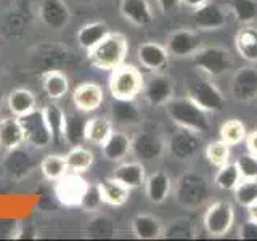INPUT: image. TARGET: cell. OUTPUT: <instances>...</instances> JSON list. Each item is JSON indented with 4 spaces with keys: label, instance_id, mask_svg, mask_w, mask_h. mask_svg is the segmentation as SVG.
I'll return each instance as SVG.
<instances>
[{
    "label": "cell",
    "instance_id": "cell-1",
    "mask_svg": "<svg viewBox=\"0 0 257 241\" xmlns=\"http://www.w3.org/2000/svg\"><path fill=\"white\" fill-rule=\"evenodd\" d=\"M169 119L177 127L188 129L196 134H207L211 131V119L209 112L201 109L196 103H193L187 95L180 98H172L164 104Z\"/></svg>",
    "mask_w": 257,
    "mask_h": 241
},
{
    "label": "cell",
    "instance_id": "cell-2",
    "mask_svg": "<svg viewBox=\"0 0 257 241\" xmlns=\"http://www.w3.org/2000/svg\"><path fill=\"white\" fill-rule=\"evenodd\" d=\"M88 53V61L100 71H112L124 64L128 53V42L120 32H109L100 44H96Z\"/></svg>",
    "mask_w": 257,
    "mask_h": 241
},
{
    "label": "cell",
    "instance_id": "cell-3",
    "mask_svg": "<svg viewBox=\"0 0 257 241\" xmlns=\"http://www.w3.org/2000/svg\"><path fill=\"white\" fill-rule=\"evenodd\" d=\"M175 201L180 207L193 211L209 199V183L204 175L198 172H185L175 185Z\"/></svg>",
    "mask_w": 257,
    "mask_h": 241
},
{
    "label": "cell",
    "instance_id": "cell-4",
    "mask_svg": "<svg viewBox=\"0 0 257 241\" xmlns=\"http://www.w3.org/2000/svg\"><path fill=\"white\" fill-rule=\"evenodd\" d=\"M190 60L198 71L204 72L206 76L220 77L225 76L233 68V58L230 52L223 47H199L190 56Z\"/></svg>",
    "mask_w": 257,
    "mask_h": 241
},
{
    "label": "cell",
    "instance_id": "cell-5",
    "mask_svg": "<svg viewBox=\"0 0 257 241\" xmlns=\"http://www.w3.org/2000/svg\"><path fill=\"white\" fill-rule=\"evenodd\" d=\"M143 76L132 64H120L111 71L108 87L112 100H135L143 88Z\"/></svg>",
    "mask_w": 257,
    "mask_h": 241
},
{
    "label": "cell",
    "instance_id": "cell-6",
    "mask_svg": "<svg viewBox=\"0 0 257 241\" xmlns=\"http://www.w3.org/2000/svg\"><path fill=\"white\" fill-rule=\"evenodd\" d=\"M187 96L207 112H220L225 108V96L211 80L198 79L187 87Z\"/></svg>",
    "mask_w": 257,
    "mask_h": 241
},
{
    "label": "cell",
    "instance_id": "cell-7",
    "mask_svg": "<svg viewBox=\"0 0 257 241\" xmlns=\"http://www.w3.org/2000/svg\"><path fill=\"white\" fill-rule=\"evenodd\" d=\"M233 222H235V211L228 201H215L209 204L203 217L204 230L214 238L227 235Z\"/></svg>",
    "mask_w": 257,
    "mask_h": 241
},
{
    "label": "cell",
    "instance_id": "cell-8",
    "mask_svg": "<svg viewBox=\"0 0 257 241\" xmlns=\"http://www.w3.org/2000/svg\"><path fill=\"white\" fill-rule=\"evenodd\" d=\"M88 183L77 172H68L55 182V195L64 207H80L88 190Z\"/></svg>",
    "mask_w": 257,
    "mask_h": 241
},
{
    "label": "cell",
    "instance_id": "cell-9",
    "mask_svg": "<svg viewBox=\"0 0 257 241\" xmlns=\"http://www.w3.org/2000/svg\"><path fill=\"white\" fill-rule=\"evenodd\" d=\"M201 147H203L201 134L179 127L171 135V139L166 145V150L177 161H190L201 151Z\"/></svg>",
    "mask_w": 257,
    "mask_h": 241
},
{
    "label": "cell",
    "instance_id": "cell-10",
    "mask_svg": "<svg viewBox=\"0 0 257 241\" xmlns=\"http://www.w3.org/2000/svg\"><path fill=\"white\" fill-rule=\"evenodd\" d=\"M20 123L24 134V143L34 148H45L53 142V135L40 109H34L29 114L20 117Z\"/></svg>",
    "mask_w": 257,
    "mask_h": 241
},
{
    "label": "cell",
    "instance_id": "cell-11",
    "mask_svg": "<svg viewBox=\"0 0 257 241\" xmlns=\"http://www.w3.org/2000/svg\"><path fill=\"white\" fill-rule=\"evenodd\" d=\"M230 93L236 101L249 103L257 98V68L247 64L235 71L230 80Z\"/></svg>",
    "mask_w": 257,
    "mask_h": 241
},
{
    "label": "cell",
    "instance_id": "cell-12",
    "mask_svg": "<svg viewBox=\"0 0 257 241\" xmlns=\"http://www.w3.org/2000/svg\"><path fill=\"white\" fill-rule=\"evenodd\" d=\"M227 12L219 4L206 2L193 10V24L203 32H214L227 24Z\"/></svg>",
    "mask_w": 257,
    "mask_h": 241
},
{
    "label": "cell",
    "instance_id": "cell-13",
    "mask_svg": "<svg viewBox=\"0 0 257 241\" xmlns=\"http://www.w3.org/2000/svg\"><path fill=\"white\" fill-rule=\"evenodd\" d=\"M142 93L150 106H164L174 96V82L169 76L156 72L143 84Z\"/></svg>",
    "mask_w": 257,
    "mask_h": 241
},
{
    "label": "cell",
    "instance_id": "cell-14",
    "mask_svg": "<svg viewBox=\"0 0 257 241\" xmlns=\"http://www.w3.org/2000/svg\"><path fill=\"white\" fill-rule=\"evenodd\" d=\"M166 142L161 135L151 131H143L132 139V153L142 161H156L164 155Z\"/></svg>",
    "mask_w": 257,
    "mask_h": 241
},
{
    "label": "cell",
    "instance_id": "cell-15",
    "mask_svg": "<svg viewBox=\"0 0 257 241\" xmlns=\"http://www.w3.org/2000/svg\"><path fill=\"white\" fill-rule=\"evenodd\" d=\"M37 13L40 21L53 31H60L68 26L71 20L69 7L64 0H40Z\"/></svg>",
    "mask_w": 257,
    "mask_h": 241
},
{
    "label": "cell",
    "instance_id": "cell-16",
    "mask_svg": "<svg viewBox=\"0 0 257 241\" xmlns=\"http://www.w3.org/2000/svg\"><path fill=\"white\" fill-rule=\"evenodd\" d=\"M104 101L101 85L96 82H82L72 90V103L80 112H93Z\"/></svg>",
    "mask_w": 257,
    "mask_h": 241
},
{
    "label": "cell",
    "instance_id": "cell-17",
    "mask_svg": "<svg viewBox=\"0 0 257 241\" xmlns=\"http://www.w3.org/2000/svg\"><path fill=\"white\" fill-rule=\"evenodd\" d=\"M166 48L171 56L175 58H190L199 48V37L195 31L190 29H179L174 31L167 37Z\"/></svg>",
    "mask_w": 257,
    "mask_h": 241
},
{
    "label": "cell",
    "instance_id": "cell-18",
    "mask_svg": "<svg viewBox=\"0 0 257 241\" xmlns=\"http://www.w3.org/2000/svg\"><path fill=\"white\" fill-rule=\"evenodd\" d=\"M169 52L166 45L158 42H143L137 47V60L145 69L159 72L163 71L169 63Z\"/></svg>",
    "mask_w": 257,
    "mask_h": 241
},
{
    "label": "cell",
    "instance_id": "cell-19",
    "mask_svg": "<svg viewBox=\"0 0 257 241\" xmlns=\"http://www.w3.org/2000/svg\"><path fill=\"white\" fill-rule=\"evenodd\" d=\"M119 13L125 21L137 28L148 26L155 20V15H153L148 0H120Z\"/></svg>",
    "mask_w": 257,
    "mask_h": 241
},
{
    "label": "cell",
    "instance_id": "cell-20",
    "mask_svg": "<svg viewBox=\"0 0 257 241\" xmlns=\"http://www.w3.org/2000/svg\"><path fill=\"white\" fill-rule=\"evenodd\" d=\"M103 158L111 163H120L132 153V139L122 131H112L104 143L101 145Z\"/></svg>",
    "mask_w": 257,
    "mask_h": 241
},
{
    "label": "cell",
    "instance_id": "cell-21",
    "mask_svg": "<svg viewBox=\"0 0 257 241\" xmlns=\"http://www.w3.org/2000/svg\"><path fill=\"white\" fill-rule=\"evenodd\" d=\"M172 190V180L164 171H156L145 180V195L153 204H163Z\"/></svg>",
    "mask_w": 257,
    "mask_h": 241
},
{
    "label": "cell",
    "instance_id": "cell-22",
    "mask_svg": "<svg viewBox=\"0 0 257 241\" xmlns=\"http://www.w3.org/2000/svg\"><path fill=\"white\" fill-rule=\"evenodd\" d=\"M235 47L238 55L249 64H257V26L254 24H243L236 36Z\"/></svg>",
    "mask_w": 257,
    "mask_h": 241
},
{
    "label": "cell",
    "instance_id": "cell-23",
    "mask_svg": "<svg viewBox=\"0 0 257 241\" xmlns=\"http://www.w3.org/2000/svg\"><path fill=\"white\" fill-rule=\"evenodd\" d=\"M24 145V134L20 117L7 116L0 119V148L7 151L16 150Z\"/></svg>",
    "mask_w": 257,
    "mask_h": 241
},
{
    "label": "cell",
    "instance_id": "cell-24",
    "mask_svg": "<svg viewBox=\"0 0 257 241\" xmlns=\"http://www.w3.org/2000/svg\"><path fill=\"white\" fill-rule=\"evenodd\" d=\"M100 191V198L103 204H108L112 207H120L127 203L128 195H131V188H127L124 183L116 180L114 177H108V179L96 183Z\"/></svg>",
    "mask_w": 257,
    "mask_h": 241
},
{
    "label": "cell",
    "instance_id": "cell-25",
    "mask_svg": "<svg viewBox=\"0 0 257 241\" xmlns=\"http://www.w3.org/2000/svg\"><path fill=\"white\" fill-rule=\"evenodd\" d=\"M116 180L120 183H124L127 188H139L142 185H145L147 180V171H145V166L139 161H128V163H122L116 166V169L112 171V175Z\"/></svg>",
    "mask_w": 257,
    "mask_h": 241
},
{
    "label": "cell",
    "instance_id": "cell-26",
    "mask_svg": "<svg viewBox=\"0 0 257 241\" xmlns=\"http://www.w3.org/2000/svg\"><path fill=\"white\" fill-rule=\"evenodd\" d=\"M7 106H8V111H10V114L16 117H23L34 109H37V98L29 88L18 87V88H13V90L8 93Z\"/></svg>",
    "mask_w": 257,
    "mask_h": 241
},
{
    "label": "cell",
    "instance_id": "cell-27",
    "mask_svg": "<svg viewBox=\"0 0 257 241\" xmlns=\"http://www.w3.org/2000/svg\"><path fill=\"white\" fill-rule=\"evenodd\" d=\"M132 233L139 239H158L163 236L164 227L153 214H139L132 219Z\"/></svg>",
    "mask_w": 257,
    "mask_h": 241
},
{
    "label": "cell",
    "instance_id": "cell-28",
    "mask_svg": "<svg viewBox=\"0 0 257 241\" xmlns=\"http://www.w3.org/2000/svg\"><path fill=\"white\" fill-rule=\"evenodd\" d=\"M109 32L111 31H109L106 23L92 21V23L84 24V26L77 31L76 40H77V44L82 50L90 52L96 44H100L101 40L109 34Z\"/></svg>",
    "mask_w": 257,
    "mask_h": 241
},
{
    "label": "cell",
    "instance_id": "cell-29",
    "mask_svg": "<svg viewBox=\"0 0 257 241\" xmlns=\"http://www.w3.org/2000/svg\"><path fill=\"white\" fill-rule=\"evenodd\" d=\"M42 88L45 95L53 101H58L69 92V79L60 69L47 71L42 76Z\"/></svg>",
    "mask_w": 257,
    "mask_h": 241
},
{
    "label": "cell",
    "instance_id": "cell-30",
    "mask_svg": "<svg viewBox=\"0 0 257 241\" xmlns=\"http://www.w3.org/2000/svg\"><path fill=\"white\" fill-rule=\"evenodd\" d=\"M5 172L12 179H23L32 171V159L26 151H23L21 147L8 151V156L4 161Z\"/></svg>",
    "mask_w": 257,
    "mask_h": 241
},
{
    "label": "cell",
    "instance_id": "cell-31",
    "mask_svg": "<svg viewBox=\"0 0 257 241\" xmlns=\"http://www.w3.org/2000/svg\"><path fill=\"white\" fill-rule=\"evenodd\" d=\"M111 116L120 126H139L143 119L134 100H114L111 106Z\"/></svg>",
    "mask_w": 257,
    "mask_h": 241
},
{
    "label": "cell",
    "instance_id": "cell-32",
    "mask_svg": "<svg viewBox=\"0 0 257 241\" xmlns=\"http://www.w3.org/2000/svg\"><path fill=\"white\" fill-rule=\"evenodd\" d=\"M114 131L112 129V120L103 116H95L85 120V131H84V139L88 143L93 145H101L104 140L111 135V132Z\"/></svg>",
    "mask_w": 257,
    "mask_h": 241
},
{
    "label": "cell",
    "instance_id": "cell-33",
    "mask_svg": "<svg viewBox=\"0 0 257 241\" xmlns=\"http://www.w3.org/2000/svg\"><path fill=\"white\" fill-rule=\"evenodd\" d=\"M45 117V123L53 135V142L61 143L64 142V124H66V112L56 103H47L40 109Z\"/></svg>",
    "mask_w": 257,
    "mask_h": 241
},
{
    "label": "cell",
    "instance_id": "cell-34",
    "mask_svg": "<svg viewBox=\"0 0 257 241\" xmlns=\"http://www.w3.org/2000/svg\"><path fill=\"white\" fill-rule=\"evenodd\" d=\"M64 159H66L69 172L84 174L93 166L95 156L88 148L82 147V145H76V147H72L66 155H64Z\"/></svg>",
    "mask_w": 257,
    "mask_h": 241
},
{
    "label": "cell",
    "instance_id": "cell-35",
    "mask_svg": "<svg viewBox=\"0 0 257 241\" xmlns=\"http://www.w3.org/2000/svg\"><path fill=\"white\" fill-rule=\"evenodd\" d=\"M40 172L48 182H56L60 180L63 175L69 172L66 159L61 155H47L42 161H40Z\"/></svg>",
    "mask_w": 257,
    "mask_h": 241
},
{
    "label": "cell",
    "instance_id": "cell-36",
    "mask_svg": "<svg viewBox=\"0 0 257 241\" xmlns=\"http://www.w3.org/2000/svg\"><path fill=\"white\" fill-rule=\"evenodd\" d=\"M215 177H214V183L223 191H233L236 188V185L241 180V174H239V169L236 166V163H228L223 164L220 167H217Z\"/></svg>",
    "mask_w": 257,
    "mask_h": 241
},
{
    "label": "cell",
    "instance_id": "cell-37",
    "mask_svg": "<svg viewBox=\"0 0 257 241\" xmlns=\"http://www.w3.org/2000/svg\"><path fill=\"white\" fill-rule=\"evenodd\" d=\"M246 126L239 119H228L220 127V140H223L230 147H236L246 139Z\"/></svg>",
    "mask_w": 257,
    "mask_h": 241
},
{
    "label": "cell",
    "instance_id": "cell-38",
    "mask_svg": "<svg viewBox=\"0 0 257 241\" xmlns=\"http://www.w3.org/2000/svg\"><path fill=\"white\" fill-rule=\"evenodd\" d=\"M230 12L241 24H252L257 20V0H231Z\"/></svg>",
    "mask_w": 257,
    "mask_h": 241
},
{
    "label": "cell",
    "instance_id": "cell-39",
    "mask_svg": "<svg viewBox=\"0 0 257 241\" xmlns=\"http://www.w3.org/2000/svg\"><path fill=\"white\" fill-rule=\"evenodd\" d=\"M85 120L76 114H66V124H64V142L69 143L71 147L80 145L84 139L85 131Z\"/></svg>",
    "mask_w": 257,
    "mask_h": 241
},
{
    "label": "cell",
    "instance_id": "cell-40",
    "mask_svg": "<svg viewBox=\"0 0 257 241\" xmlns=\"http://www.w3.org/2000/svg\"><path fill=\"white\" fill-rule=\"evenodd\" d=\"M233 191L236 203L247 209L257 201V179H241Z\"/></svg>",
    "mask_w": 257,
    "mask_h": 241
},
{
    "label": "cell",
    "instance_id": "cell-41",
    "mask_svg": "<svg viewBox=\"0 0 257 241\" xmlns=\"http://www.w3.org/2000/svg\"><path fill=\"white\" fill-rule=\"evenodd\" d=\"M230 145L223 140H214L206 147V158L215 167H220L230 161Z\"/></svg>",
    "mask_w": 257,
    "mask_h": 241
},
{
    "label": "cell",
    "instance_id": "cell-42",
    "mask_svg": "<svg viewBox=\"0 0 257 241\" xmlns=\"http://www.w3.org/2000/svg\"><path fill=\"white\" fill-rule=\"evenodd\" d=\"M88 233L93 238H111L116 233V225L108 215H95L88 225Z\"/></svg>",
    "mask_w": 257,
    "mask_h": 241
},
{
    "label": "cell",
    "instance_id": "cell-43",
    "mask_svg": "<svg viewBox=\"0 0 257 241\" xmlns=\"http://www.w3.org/2000/svg\"><path fill=\"white\" fill-rule=\"evenodd\" d=\"M163 235L166 238H193L195 236V231H193L190 220L175 219L169 223V227L164 230Z\"/></svg>",
    "mask_w": 257,
    "mask_h": 241
},
{
    "label": "cell",
    "instance_id": "cell-44",
    "mask_svg": "<svg viewBox=\"0 0 257 241\" xmlns=\"http://www.w3.org/2000/svg\"><path fill=\"white\" fill-rule=\"evenodd\" d=\"M235 163L239 169L241 179H257V158L254 155H251L249 151L243 153L238 156Z\"/></svg>",
    "mask_w": 257,
    "mask_h": 241
},
{
    "label": "cell",
    "instance_id": "cell-45",
    "mask_svg": "<svg viewBox=\"0 0 257 241\" xmlns=\"http://www.w3.org/2000/svg\"><path fill=\"white\" fill-rule=\"evenodd\" d=\"M101 204H103V201L100 198L98 187H96V185H88V190H87L85 196L82 199L80 207L85 209V211H96Z\"/></svg>",
    "mask_w": 257,
    "mask_h": 241
},
{
    "label": "cell",
    "instance_id": "cell-46",
    "mask_svg": "<svg viewBox=\"0 0 257 241\" xmlns=\"http://www.w3.org/2000/svg\"><path fill=\"white\" fill-rule=\"evenodd\" d=\"M238 238L239 239H249L255 241L257 239V222L249 219L247 222L241 223V227L238 230Z\"/></svg>",
    "mask_w": 257,
    "mask_h": 241
},
{
    "label": "cell",
    "instance_id": "cell-47",
    "mask_svg": "<svg viewBox=\"0 0 257 241\" xmlns=\"http://www.w3.org/2000/svg\"><path fill=\"white\" fill-rule=\"evenodd\" d=\"M156 4L163 13H171L182 5V0H156Z\"/></svg>",
    "mask_w": 257,
    "mask_h": 241
},
{
    "label": "cell",
    "instance_id": "cell-48",
    "mask_svg": "<svg viewBox=\"0 0 257 241\" xmlns=\"http://www.w3.org/2000/svg\"><path fill=\"white\" fill-rule=\"evenodd\" d=\"M244 140H246L247 151L257 158V129H255V131H252L251 134H247Z\"/></svg>",
    "mask_w": 257,
    "mask_h": 241
},
{
    "label": "cell",
    "instance_id": "cell-49",
    "mask_svg": "<svg viewBox=\"0 0 257 241\" xmlns=\"http://www.w3.org/2000/svg\"><path fill=\"white\" fill-rule=\"evenodd\" d=\"M206 2H209V0H182V5L191 8V10H195V8L204 5Z\"/></svg>",
    "mask_w": 257,
    "mask_h": 241
},
{
    "label": "cell",
    "instance_id": "cell-50",
    "mask_svg": "<svg viewBox=\"0 0 257 241\" xmlns=\"http://www.w3.org/2000/svg\"><path fill=\"white\" fill-rule=\"evenodd\" d=\"M247 212H249V219L257 222V201L252 204V206H249L247 207Z\"/></svg>",
    "mask_w": 257,
    "mask_h": 241
}]
</instances>
